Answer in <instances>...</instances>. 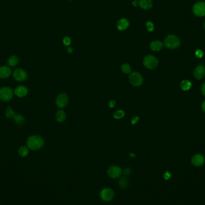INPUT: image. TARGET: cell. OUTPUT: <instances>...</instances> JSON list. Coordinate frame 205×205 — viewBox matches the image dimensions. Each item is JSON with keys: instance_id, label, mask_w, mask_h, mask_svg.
<instances>
[{"instance_id": "cell-1", "label": "cell", "mask_w": 205, "mask_h": 205, "mask_svg": "<svg viewBox=\"0 0 205 205\" xmlns=\"http://www.w3.org/2000/svg\"><path fill=\"white\" fill-rule=\"evenodd\" d=\"M44 140L42 137L39 136H33L30 137L27 141L28 147L32 150L39 149L43 146Z\"/></svg>"}, {"instance_id": "cell-2", "label": "cell", "mask_w": 205, "mask_h": 205, "mask_svg": "<svg viewBox=\"0 0 205 205\" xmlns=\"http://www.w3.org/2000/svg\"><path fill=\"white\" fill-rule=\"evenodd\" d=\"M179 37L175 35H169L164 40V45L169 49H176L180 46Z\"/></svg>"}, {"instance_id": "cell-3", "label": "cell", "mask_w": 205, "mask_h": 205, "mask_svg": "<svg viewBox=\"0 0 205 205\" xmlns=\"http://www.w3.org/2000/svg\"><path fill=\"white\" fill-rule=\"evenodd\" d=\"M193 12L197 17L205 16V2L199 1L194 4L193 7Z\"/></svg>"}, {"instance_id": "cell-4", "label": "cell", "mask_w": 205, "mask_h": 205, "mask_svg": "<svg viewBox=\"0 0 205 205\" xmlns=\"http://www.w3.org/2000/svg\"><path fill=\"white\" fill-rule=\"evenodd\" d=\"M114 196V191L110 188H103L100 193L101 199L105 201H110L113 198Z\"/></svg>"}, {"instance_id": "cell-5", "label": "cell", "mask_w": 205, "mask_h": 205, "mask_svg": "<svg viewBox=\"0 0 205 205\" xmlns=\"http://www.w3.org/2000/svg\"><path fill=\"white\" fill-rule=\"evenodd\" d=\"M157 59L152 55H148L143 60V64L146 67L149 69H153L158 65Z\"/></svg>"}, {"instance_id": "cell-6", "label": "cell", "mask_w": 205, "mask_h": 205, "mask_svg": "<svg viewBox=\"0 0 205 205\" xmlns=\"http://www.w3.org/2000/svg\"><path fill=\"white\" fill-rule=\"evenodd\" d=\"M129 79L130 83L133 85L134 86H140L143 83V78L142 75L137 73V72H134L132 73L129 77Z\"/></svg>"}, {"instance_id": "cell-7", "label": "cell", "mask_w": 205, "mask_h": 205, "mask_svg": "<svg viewBox=\"0 0 205 205\" xmlns=\"http://www.w3.org/2000/svg\"><path fill=\"white\" fill-rule=\"evenodd\" d=\"M108 174L110 177L116 179L122 174V170L117 166H111L108 170Z\"/></svg>"}, {"instance_id": "cell-8", "label": "cell", "mask_w": 205, "mask_h": 205, "mask_svg": "<svg viewBox=\"0 0 205 205\" xmlns=\"http://www.w3.org/2000/svg\"><path fill=\"white\" fill-rule=\"evenodd\" d=\"M13 96L12 89L8 87H4L0 89V99L3 101H9Z\"/></svg>"}, {"instance_id": "cell-9", "label": "cell", "mask_w": 205, "mask_h": 205, "mask_svg": "<svg viewBox=\"0 0 205 205\" xmlns=\"http://www.w3.org/2000/svg\"><path fill=\"white\" fill-rule=\"evenodd\" d=\"M68 101L67 95L65 94H61L58 96L56 100V104L59 108H63L68 104Z\"/></svg>"}, {"instance_id": "cell-10", "label": "cell", "mask_w": 205, "mask_h": 205, "mask_svg": "<svg viewBox=\"0 0 205 205\" xmlns=\"http://www.w3.org/2000/svg\"><path fill=\"white\" fill-rule=\"evenodd\" d=\"M13 76L16 80L18 81H25L27 78V74L22 69H17L14 71Z\"/></svg>"}, {"instance_id": "cell-11", "label": "cell", "mask_w": 205, "mask_h": 205, "mask_svg": "<svg viewBox=\"0 0 205 205\" xmlns=\"http://www.w3.org/2000/svg\"><path fill=\"white\" fill-rule=\"evenodd\" d=\"M194 76L195 78L199 80L203 78L205 76V68L203 65L197 66L194 71Z\"/></svg>"}, {"instance_id": "cell-12", "label": "cell", "mask_w": 205, "mask_h": 205, "mask_svg": "<svg viewBox=\"0 0 205 205\" xmlns=\"http://www.w3.org/2000/svg\"><path fill=\"white\" fill-rule=\"evenodd\" d=\"M204 161V158L201 154H196L191 159L192 164L195 166H201Z\"/></svg>"}, {"instance_id": "cell-13", "label": "cell", "mask_w": 205, "mask_h": 205, "mask_svg": "<svg viewBox=\"0 0 205 205\" xmlns=\"http://www.w3.org/2000/svg\"><path fill=\"white\" fill-rule=\"evenodd\" d=\"M129 21L125 18L120 19L117 23V28L120 31H124L129 27Z\"/></svg>"}, {"instance_id": "cell-14", "label": "cell", "mask_w": 205, "mask_h": 205, "mask_svg": "<svg viewBox=\"0 0 205 205\" xmlns=\"http://www.w3.org/2000/svg\"><path fill=\"white\" fill-rule=\"evenodd\" d=\"M28 92V90L26 87L23 86L18 87L15 91V94L19 97H23L27 95Z\"/></svg>"}, {"instance_id": "cell-15", "label": "cell", "mask_w": 205, "mask_h": 205, "mask_svg": "<svg viewBox=\"0 0 205 205\" xmlns=\"http://www.w3.org/2000/svg\"><path fill=\"white\" fill-rule=\"evenodd\" d=\"M11 74L10 69L6 66L0 67V78H7Z\"/></svg>"}, {"instance_id": "cell-16", "label": "cell", "mask_w": 205, "mask_h": 205, "mask_svg": "<svg viewBox=\"0 0 205 205\" xmlns=\"http://www.w3.org/2000/svg\"><path fill=\"white\" fill-rule=\"evenodd\" d=\"M139 6L140 7L145 10H148L152 7V0H140L139 1Z\"/></svg>"}, {"instance_id": "cell-17", "label": "cell", "mask_w": 205, "mask_h": 205, "mask_svg": "<svg viewBox=\"0 0 205 205\" xmlns=\"http://www.w3.org/2000/svg\"><path fill=\"white\" fill-rule=\"evenodd\" d=\"M163 46V44L162 42L158 40H156V41H152L150 43V49L153 51H159L162 49Z\"/></svg>"}, {"instance_id": "cell-18", "label": "cell", "mask_w": 205, "mask_h": 205, "mask_svg": "<svg viewBox=\"0 0 205 205\" xmlns=\"http://www.w3.org/2000/svg\"><path fill=\"white\" fill-rule=\"evenodd\" d=\"M118 185L121 188L125 189L129 185V182L125 177H121L118 181Z\"/></svg>"}, {"instance_id": "cell-19", "label": "cell", "mask_w": 205, "mask_h": 205, "mask_svg": "<svg viewBox=\"0 0 205 205\" xmlns=\"http://www.w3.org/2000/svg\"><path fill=\"white\" fill-rule=\"evenodd\" d=\"M192 86L191 82L189 81L185 80L181 82V88L184 91H188L189 90Z\"/></svg>"}, {"instance_id": "cell-20", "label": "cell", "mask_w": 205, "mask_h": 205, "mask_svg": "<svg viewBox=\"0 0 205 205\" xmlns=\"http://www.w3.org/2000/svg\"><path fill=\"white\" fill-rule=\"evenodd\" d=\"M65 118H66V115L65 112L63 110H59L57 112L56 115V118L58 122H62L64 121L65 119Z\"/></svg>"}, {"instance_id": "cell-21", "label": "cell", "mask_w": 205, "mask_h": 205, "mask_svg": "<svg viewBox=\"0 0 205 205\" xmlns=\"http://www.w3.org/2000/svg\"><path fill=\"white\" fill-rule=\"evenodd\" d=\"M18 62H19V59L16 56H12L8 60V64L11 67L15 66L16 65H17Z\"/></svg>"}, {"instance_id": "cell-22", "label": "cell", "mask_w": 205, "mask_h": 205, "mask_svg": "<svg viewBox=\"0 0 205 205\" xmlns=\"http://www.w3.org/2000/svg\"><path fill=\"white\" fill-rule=\"evenodd\" d=\"M18 152L21 157H26L28 153V149L26 146H22L19 149Z\"/></svg>"}, {"instance_id": "cell-23", "label": "cell", "mask_w": 205, "mask_h": 205, "mask_svg": "<svg viewBox=\"0 0 205 205\" xmlns=\"http://www.w3.org/2000/svg\"><path fill=\"white\" fill-rule=\"evenodd\" d=\"M121 70L123 73L128 74L131 72V67L128 64H124L121 67Z\"/></svg>"}, {"instance_id": "cell-24", "label": "cell", "mask_w": 205, "mask_h": 205, "mask_svg": "<svg viewBox=\"0 0 205 205\" xmlns=\"http://www.w3.org/2000/svg\"><path fill=\"white\" fill-rule=\"evenodd\" d=\"M125 115V113L123 110H117L115 112V113L113 114V117L115 119H121L122 118H123Z\"/></svg>"}, {"instance_id": "cell-25", "label": "cell", "mask_w": 205, "mask_h": 205, "mask_svg": "<svg viewBox=\"0 0 205 205\" xmlns=\"http://www.w3.org/2000/svg\"><path fill=\"white\" fill-rule=\"evenodd\" d=\"M146 28L148 31L152 32L154 30V25H153V23L152 22L148 21L146 22Z\"/></svg>"}, {"instance_id": "cell-26", "label": "cell", "mask_w": 205, "mask_h": 205, "mask_svg": "<svg viewBox=\"0 0 205 205\" xmlns=\"http://www.w3.org/2000/svg\"><path fill=\"white\" fill-rule=\"evenodd\" d=\"M14 119L15 121H16V122L17 124H21L23 123V121H24V118L23 116H22L21 115H15L14 116Z\"/></svg>"}, {"instance_id": "cell-27", "label": "cell", "mask_w": 205, "mask_h": 205, "mask_svg": "<svg viewBox=\"0 0 205 205\" xmlns=\"http://www.w3.org/2000/svg\"><path fill=\"white\" fill-rule=\"evenodd\" d=\"M14 116H15V113H14V112H13V109L10 107L7 108V109L6 110V116H7V118L13 117Z\"/></svg>"}, {"instance_id": "cell-28", "label": "cell", "mask_w": 205, "mask_h": 205, "mask_svg": "<svg viewBox=\"0 0 205 205\" xmlns=\"http://www.w3.org/2000/svg\"><path fill=\"white\" fill-rule=\"evenodd\" d=\"M196 55L197 58H201L203 57V51L201 50H200V49H198L196 50Z\"/></svg>"}, {"instance_id": "cell-29", "label": "cell", "mask_w": 205, "mask_h": 205, "mask_svg": "<svg viewBox=\"0 0 205 205\" xmlns=\"http://www.w3.org/2000/svg\"><path fill=\"white\" fill-rule=\"evenodd\" d=\"M63 43L65 46H69L71 43V39L70 38L66 37L63 39Z\"/></svg>"}, {"instance_id": "cell-30", "label": "cell", "mask_w": 205, "mask_h": 205, "mask_svg": "<svg viewBox=\"0 0 205 205\" xmlns=\"http://www.w3.org/2000/svg\"><path fill=\"white\" fill-rule=\"evenodd\" d=\"M131 173H132V170L130 168H125L123 171V173L125 175H129L131 174Z\"/></svg>"}, {"instance_id": "cell-31", "label": "cell", "mask_w": 205, "mask_h": 205, "mask_svg": "<svg viewBox=\"0 0 205 205\" xmlns=\"http://www.w3.org/2000/svg\"><path fill=\"white\" fill-rule=\"evenodd\" d=\"M170 176H171V174H170V173L169 172H166L164 173V178L165 179H167H167H170Z\"/></svg>"}, {"instance_id": "cell-32", "label": "cell", "mask_w": 205, "mask_h": 205, "mask_svg": "<svg viewBox=\"0 0 205 205\" xmlns=\"http://www.w3.org/2000/svg\"><path fill=\"white\" fill-rule=\"evenodd\" d=\"M139 118L138 116L134 117V118L132 120V124H133V125L136 124L139 121Z\"/></svg>"}, {"instance_id": "cell-33", "label": "cell", "mask_w": 205, "mask_h": 205, "mask_svg": "<svg viewBox=\"0 0 205 205\" xmlns=\"http://www.w3.org/2000/svg\"><path fill=\"white\" fill-rule=\"evenodd\" d=\"M115 104H116V102H115V101L114 100H112V101H110V102H109V107L110 108H113L115 106Z\"/></svg>"}, {"instance_id": "cell-34", "label": "cell", "mask_w": 205, "mask_h": 205, "mask_svg": "<svg viewBox=\"0 0 205 205\" xmlns=\"http://www.w3.org/2000/svg\"><path fill=\"white\" fill-rule=\"evenodd\" d=\"M201 92L204 96H205V82L201 86Z\"/></svg>"}, {"instance_id": "cell-35", "label": "cell", "mask_w": 205, "mask_h": 205, "mask_svg": "<svg viewBox=\"0 0 205 205\" xmlns=\"http://www.w3.org/2000/svg\"><path fill=\"white\" fill-rule=\"evenodd\" d=\"M133 5L134 6L136 7V6H137L138 5H139V2L136 1V0H135V1H134L133 2Z\"/></svg>"}, {"instance_id": "cell-36", "label": "cell", "mask_w": 205, "mask_h": 205, "mask_svg": "<svg viewBox=\"0 0 205 205\" xmlns=\"http://www.w3.org/2000/svg\"><path fill=\"white\" fill-rule=\"evenodd\" d=\"M201 108L203 109V110L205 112V101H203V102L202 103V105H201Z\"/></svg>"}, {"instance_id": "cell-37", "label": "cell", "mask_w": 205, "mask_h": 205, "mask_svg": "<svg viewBox=\"0 0 205 205\" xmlns=\"http://www.w3.org/2000/svg\"><path fill=\"white\" fill-rule=\"evenodd\" d=\"M67 52H68V53H71V52H73V49H72V47H68V49H67Z\"/></svg>"}, {"instance_id": "cell-38", "label": "cell", "mask_w": 205, "mask_h": 205, "mask_svg": "<svg viewBox=\"0 0 205 205\" xmlns=\"http://www.w3.org/2000/svg\"><path fill=\"white\" fill-rule=\"evenodd\" d=\"M130 156L131 157H135L136 156L134 154H133V153H130Z\"/></svg>"}, {"instance_id": "cell-39", "label": "cell", "mask_w": 205, "mask_h": 205, "mask_svg": "<svg viewBox=\"0 0 205 205\" xmlns=\"http://www.w3.org/2000/svg\"><path fill=\"white\" fill-rule=\"evenodd\" d=\"M204 30L205 31V22H204Z\"/></svg>"}, {"instance_id": "cell-40", "label": "cell", "mask_w": 205, "mask_h": 205, "mask_svg": "<svg viewBox=\"0 0 205 205\" xmlns=\"http://www.w3.org/2000/svg\"><path fill=\"white\" fill-rule=\"evenodd\" d=\"M70 1H71V0H70Z\"/></svg>"}]
</instances>
